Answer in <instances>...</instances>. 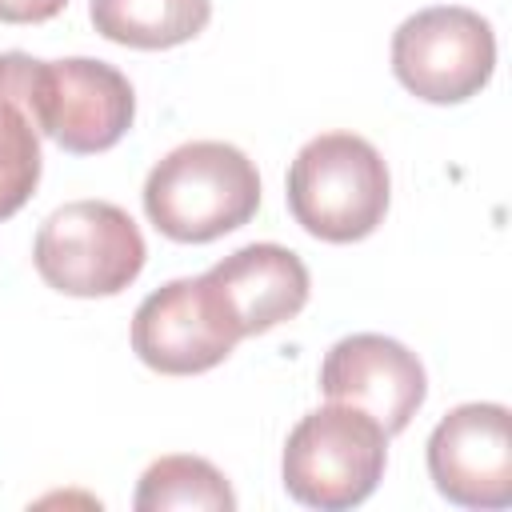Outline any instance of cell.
<instances>
[{
  "mask_svg": "<svg viewBox=\"0 0 512 512\" xmlns=\"http://www.w3.org/2000/svg\"><path fill=\"white\" fill-rule=\"evenodd\" d=\"M144 216L176 244H212L260 208V172L228 140H188L160 156L144 180Z\"/></svg>",
  "mask_w": 512,
  "mask_h": 512,
  "instance_id": "obj_1",
  "label": "cell"
},
{
  "mask_svg": "<svg viewBox=\"0 0 512 512\" xmlns=\"http://www.w3.org/2000/svg\"><path fill=\"white\" fill-rule=\"evenodd\" d=\"M284 200L308 236L356 244L384 224L392 176L372 140L356 132H320L288 164Z\"/></svg>",
  "mask_w": 512,
  "mask_h": 512,
  "instance_id": "obj_2",
  "label": "cell"
},
{
  "mask_svg": "<svg viewBox=\"0 0 512 512\" xmlns=\"http://www.w3.org/2000/svg\"><path fill=\"white\" fill-rule=\"evenodd\" d=\"M388 468V432L360 408L328 400L296 420L284 440L280 480L284 492L320 512L364 504Z\"/></svg>",
  "mask_w": 512,
  "mask_h": 512,
  "instance_id": "obj_3",
  "label": "cell"
},
{
  "mask_svg": "<svg viewBox=\"0 0 512 512\" xmlns=\"http://www.w3.org/2000/svg\"><path fill=\"white\" fill-rule=\"evenodd\" d=\"M148 248L136 220L112 200H72L40 224L32 264L40 280L76 300L120 296L144 272Z\"/></svg>",
  "mask_w": 512,
  "mask_h": 512,
  "instance_id": "obj_4",
  "label": "cell"
},
{
  "mask_svg": "<svg viewBox=\"0 0 512 512\" xmlns=\"http://www.w3.org/2000/svg\"><path fill=\"white\" fill-rule=\"evenodd\" d=\"M28 108L52 144L72 156H96L128 136L136 120V92L128 76L108 60H32Z\"/></svg>",
  "mask_w": 512,
  "mask_h": 512,
  "instance_id": "obj_5",
  "label": "cell"
},
{
  "mask_svg": "<svg viewBox=\"0 0 512 512\" xmlns=\"http://www.w3.org/2000/svg\"><path fill=\"white\" fill-rule=\"evenodd\" d=\"M392 72L424 104H464L496 72V32L464 4H432L392 32Z\"/></svg>",
  "mask_w": 512,
  "mask_h": 512,
  "instance_id": "obj_6",
  "label": "cell"
},
{
  "mask_svg": "<svg viewBox=\"0 0 512 512\" xmlns=\"http://www.w3.org/2000/svg\"><path fill=\"white\" fill-rule=\"evenodd\" d=\"M240 324L204 276H176L148 292L132 316V352L160 376H200L232 356Z\"/></svg>",
  "mask_w": 512,
  "mask_h": 512,
  "instance_id": "obj_7",
  "label": "cell"
},
{
  "mask_svg": "<svg viewBox=\"0 0 512 512\" xmlns=\"http://www.w3.org/2000/svg\"><path fill=\"white\" fill-rule=\"evenodd\" d=\"M428 476L456 508L512 504V412L492 400L456 404L428 436Z\"/></svg>",
  "mask_w": 512,
  "mask_h": 512,
  "instance_id": "obj_8",
  "label": "cell"
},
{
  "mask_svg": "<svg viewBox=\"0 0 512 512\" xmlns=\"http://www.w3.org/2000/svg\"><path fill=\"white\" fill-rule=\"evenodd\" d=\"M320 392L368 412L388 436H396L420 412L428 372L408 344L380 332H352L328 348L320 364Z\"/></svg>",
  "mask_w": 512,
  "mask_h": 512,
  "instance_id": "obj_9",
  "label": "cell"
},
{
  "mask_svg": "<svg viewBox=\"0 0 512 512\" xmlns=\"http://www.w3.org/2000/svg\"><path fill=\"white\" fill-rule=\"evenodd\" d=\"M208 280L220 288L228 312L240 324V336L272 332L276 324L300 316L312 292L308 264L284 244H244L232 256L208 268Z\"/></svg>",
  "mask_w": 512,
  "mask_h": 512,
  "instance_id": "obj_10",
  "label": "cell"
},
{
  "mask_svg": "<svg viewBox=\"0 0 512 512\" xmlns=\"http://www.w3.org/2000/svg\"><path fill=\"white\" fill-rule=\"evenodd\" d=\"M28 52H0V220L16 216L44 172L40 156V128L28 108Z\"/></svg>",
  "mask_w": 512,
  "mask_h": 512,
  "instance_id": "obj_11",
  "label": "cell"
},
{
  "mask_svg": "<svg viewBox=\"0 0 512 512\" xmlns=\"http://www.w3.org/2000/svg\"><path fill=\"white\" fill-rule=\"evenodd\" d=\"M88 20L120 48L164 52L208 28L212 0H88Z\"/></svg>",
  "mask_w": 512,
  "mask_h": 512,
  "instance_id": "obj_12",
  "label": "cell"
},
{
  "mask_svg": "<svg viewBox=\"0 0 512 512\" xmlns=\"http://www.w3.org/2000/svg\"><path fill=\"white\" fill-rule=\"evenodd\" d=\"M132 508L136 512H172V508L232 512L236 492L212 460L176 452V456H160L144 468L136 496H132Z\"/></svg>",
  "mask_w": 512,
  "mask_h": 512,
  "instance_id": "obj_13",
  "label": "cell"
},
{
  "mask_svg": "<svg viewBox=\"0 0 512 512\" xmlns=\"http://www.w3.org/2000/svg\"><path fill=\"white\" fill-rule=\"evenodd\" d=\"M64 8L68 0H0V24H44Z\"/></svg>",
  "mask_w": 512,
  "mask_h": 512,
  "instance_id": "obj_14",
  "label": "cell"
}]
</instances>
